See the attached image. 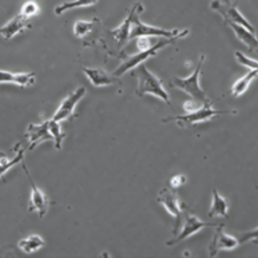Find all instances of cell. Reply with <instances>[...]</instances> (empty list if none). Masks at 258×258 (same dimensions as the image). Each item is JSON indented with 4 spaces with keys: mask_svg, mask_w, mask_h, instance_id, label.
I'll list each match as a JSON object with an SVG mask.
<instances>
[{
    "mask_svg": "<svg viewBox=\"0 0 258 258\" xmlns=\"http://www.w3.org/2000/svg\"><path fill=\"white\" fill-rule=\"evenodd\" d=\"M258 78V70H250L246 75L239 78L238 81L234 82V85L231 86V94L234 97H242L243 94L246 93L247 89L250 87L251 82L255 81Z\"/></svg>",
    "mask_w": 258,
    "mask_h": 258,
    "instance_id": "obj_18",
    "label": "cell"
},
{
    "mask_svg": "<svg viewBox=\"0 0 258 258\" xmlns=\"http://www.w3.org/2000/svg\"><path fill=\"white\" fill-rule=\"evenodd\" d=\"M210 8H212L213 11H216L217 14H220L227 24H238V26H242V27H245L250 32H253V34L255 32V28L238 11L237 4L230 2V0H213L212 3H210Z\"/></svg>",
    "mask_w": 258,
    "mask_h": 258,
    "instance_id": "obj_6",
    "label": "cell"
},
{
    "mask_svg": "<svg viewBox=\"0 0 258 258\" xmlns=\"http://www.w3.org/2000/svg\"><path fill=\"white\" fill-rule=\"evenodd\" d=\"M26 138L30 141V146H28L30 150H32L34 147H36L40 143L52 139L50 127H48V120H43L38 124H30L27 131H26Z\"/></svg>",
    "mask_w": 258,
    "mask_h": 258,
    "instance_id": "obj_13",
    "label": "cell"
},
{
    "mask_svg": "<svg viewBox=\"0 0 258 258\" xmlns=\"http://www.w3.org/2000/svg\"><path fill=\"white\" fill-rule=\"evenodd\" d=\"M143 12V6L141 3H135L134 7L131 8L130 14L127 15V18L123 20V23L118 26L116 28L111 30V34L115 36V39L119 42V44H126V43L130 40V32L131 27H133V23L137 18H139V14Z\"/></svg>",
    "mask_w": 258,
    "mask_h": 258,
    "instance_id": "obj_12",
    "label": "cell"
},
{
    "mask_svg": "<svg viewBox=\"0 0 258 258\" xmlns=\"http://www.w3.org/2000/svg\"><path fill=\"white\" fill-rule=\"evenodd\" d=\"M231 27V30L235 32V36L241 40L242 43H245L250 50L253 51H257L258 48V40L255 39L254 34L250 32L249 30H246L245 27L242 26H238V24H234V23H230L229 24Z\"/></svg>",
    "mask_w": 258,
    "mask_h": 258,
    "instance_id": "obj_19",
    "label": "cell"
},
{
    "mask_svg": "<svg viewBox=\"0 0 258 258\" xmlns=\"http://www.w3.org/2000/svg\"><path fill=\"white\" fill-rule=\"evenodd\" d=\"M187 34H189V30H183V31L165 30V28H158L154 27V26L142 23L139 20V18H137L134 20V23H133V27H131L130 39L141 38V36H149V38H151V36H159V38H177V36H181V38H185Z\"/></svg>",
    "mask_w": 258,
    "mask_h": 258,
    "instance_id": "obj_7",
    "label": "cell"
},
{
    "mask_svg": "<svg viewBox=\"0 0 258 258\" xmlns=\"http://www.w3.org/2000/svg\"><path fill=\"white\" fill-rule=\"evenodd\" d=\"M38 12H39V6L35 3L34 0H30V2H27V3H24L22 10H20V14L24 16H27V18H30V19H31L32 16L36 15Z\"/></svg>",
    "mask_w": 258,
    "mask_h": 258,
    "instance_id": "obj_26",
    "label": "cell"
},
{
    "mask_svg": "<svg viewBox=\"0 0 258 258\" xmlns=\"http://www.w3.org/2000/svg\"><path fill=\"white\" fill-rule=\"evenodd\" d=\"M237 111L234 110H217L213 107V104H202L201 107L196 108L194 111L187 112L185 115H178V116H169L162 119L163 123L167 122H175L179 127H186L189 124H198L206 120H210L213 118H216L217 115H226V114H235Z\"/></svg>",
    "mask_w": 258,
    "mask_h": 258,
    "instance_id": "obj_3",
    "label": "cell"
},
{
    "mask_svg": "<svg viewBox=\"0 0 258 258\" xmlns=\"http://www.w3.org/2000/svg\"><path fill=\"white\" fill-rule=\"evenodd\" d=\"M27 28H31L30 18L22 15V14H18L11 20H8L3 27H0V35L6 40H10V39H12L18 34L24 31V30H27Z\"/></svg>",
    "mask_w": 258,
    "mask_h": 258,
    "instance_id": "obj_14",
    "label": "cell"
},
{
    "mask_svg": "<svg viewBox=\"0 0 258 258\" xmlns=\"http://www.w3.org/2000/svg\"><path fill=\"white\" fill-rule=\"evenodd\" d=\"M205 55H201L200 60L197 63V67L194 70V73L187 78H173L170 81V85L174 89H178L186 93L191 99L197 100L198 103L201 104H213L212 100L209 99L206 93L204 90L201 89L200 85V77H201V69H202V64H204Z\"/></svg>",
    "mask_w": 258,
    "mask_h": 258,
    "instance_id": "obj_2",
    "label": "cell"
},
{
    "mask_svg": "<svg viewBox=\"0 0 258 258\" xmlns=\"http://www.w3.org/2000/svg\"><path fill=\"white\" fill-rule=\"evenodd\" d=\"M82 71L85 74L87 79L91 82V85L95 87H104V86L118 85L120 79L112 74L106 73L102 69H91V67H82Z\"/></svg>",
    "mask_w": 258,
    "mask_h": 258,
    "instance_id": "obj_15",
    "label": "cell"
},
{
    "mask_svg": "<svg viewBox=\"0 0 258 258\" xmlns=\"http://www.w3.org/2000/svg\"><path fill=\"white\" fill-rule=\"evenodd\" d=\"M135 77L138 79V86H137V90H135V94L138 97H143V95L149 94V95L159 98L169 106L171 104L169 94L162 85V81L155 77L151 71H149L146 66L139 64L135 70Z\"/></svg>",
    "mask_w": 258,
    "mask_h": 258,
    "instance_id": "obj_1",
    "label": "cell"
},
{
    "mask_svg": "<svg viewBox=\"0 0 258 258\" xmlns=\"http://www.w3.org/2000/svg\"><path fill=\"white\" fill-rule=\"evenodd\" d=\"M224 224H218L216 226V234L209 243V255L216 257L222 250H233L238 247L239 241L230 234H226L224 231Z\"/></svg>",
    "mask_w": 258,
    "mask_h": 258,
    "instance_id": "obj_9",
    "label": "cell"
},
{
    "mask_svg": "<svg viewBox=\"0 0 258 258\" xmlns=\"http://www.w3.org/2000/svg\"><path fill=\"white\" fill-rule=\"evenodd\" d=\"M185 182H186L185 175L178 174V175H174V177L170 179V185H171L173 189H178V187H181L182 185H185Z\"/></svg>",
    "mask_w": 258,
    "mask_h": 258,
    "instance_id": "obj_28",
    "label": "cell"
},
{
    "mask_svg": "<svg viewBox=\"0 0 258 258\" xmlns=\"http://www.w3.org/2000/svg\"><path fill=\"white\" fill-rule=\"evenodd\" d=\"M18 246L23 253H27V254H31V253H35L38 251L39 249H42L44 246V239L38 234H32L28 235L27 238L22 239Z\"/></svg>",
    "mask_w": 258,
    "mask_h": 258,
    "instance_id": "obj_20",
    "label": "cell"
},
{
    "mask_svg": "<svg viewBox=\"0 0 258 258\" xmlns=\"http://www.w3.org/2000/svg\"><path fill=\"white\" fill-rule=\"evenodd\" d=\"M95 22H97V19L90 20V22L78 20L77 23L74 24V35L78 36V38H85L86 35L91 32L93 27L95 26Z\"/></svg>",
    "mask_w": 258,
    "mask_h": 258,
    "instance_id": "obj_24",
    "label": "cell"
},
{
    "mask_svg": "<svg viewBox=\"0 0 258 258\" xmlns=\"http://www.w3.org/2000/svg\"><path fill=\"white\" fill-rule=\"evenodd\" d=\"M85 87H78L77 90H74L73 93L70 94L69 97H66V99L60 103V106L58 107V110H56V112L54 114V116H52V119L56 120V122H63V120H67L70 119V118H73L77 104L79 103V100L85 97Z\"/></svg>",
    "mask_w": 258,
    "mask_h": 258,
    "instance_id": "obj_11",
    "label": "cell"
},
{
    "mask_svg": "<svg viewBox=\"0 0 258 258\" xmlns=\"http://www.w3.org/2000/svg\"><path fill=\"white\" fill-rule=\"evenodd\" d=\"M24 159V150L23 149H19V150H16V155L15 158L8 159L6 155H2V159H0V179L3 178V175L7 173L8 170L12 169V167H15L18 163H22Z\"/></svg>",
    "mask_w": 258,
    "mask_h": 258,
    "instance_id": "obj_22",
    "label": "cell"
},
{
    "mask_svg": "<svg viewBox=\"0 0 258 258\" xmlns=\"http://www.w3.org/2000/svg\"><path fill=\"white\" fill-rule=\"evenodd\" d=\"M48 127H50V133L52 135V141H54L56 150H60L62 149L63 139L66 138V134L62 131V127H60V122L50 119L48 120Z\"/></svg>",
    "mask_w": 258,
    "mask_h": 258,
    "instance_id": "obj_23",
    "label": "cell"
},
{
    "mask_svg": "<svg viewBox=\"0 0 258 258\" xmlns=\"http://www.w3.org/2000/svg\"><path fill=\"white\" fill-rule=\"evenodd\" d=\"M239 243H246V242H254L258 243V227L253 229V230L245 231V233H241L239 234Z\"/></svg>",
    "mask_w": 258,
    "mask_h": 258,
    "instance_id": "obj_27",
    "label": "cell"
},
{
    "mask_svg": "<svg viewBox=\"0 0 258 258\" xmlns=\"http://www.w3.org/2000/svg\"><path fill=\"white\" fill-rule=\"evenodd\" d=\"M257 51H258V48H257Z\"/></svg>",
    "mask_w": 258,
    "mask_h": 258,
    "instance_id": "obj_30",
    "label": "cell"
},
{
    "mask_svg": "<svg viewBox=\"0 0 258 258\" xmlns=\"http://www.w3.org/2000/svg\"><path fill=\"white\" fill-rule=\"evenodd\" d=\"M0 83H14L20 87H30L35 83L34 73H10L0 71Z\"/></svg>",
    "mask_w": 258,
    "mask_h": 258,
    "instance_id": "obj_16",
    "label": "cell"
},
{
    "mask_svg": "<svg viewBox=\"0 0 258 258\" xmlns=\"http://www.w3.org/2000/svg\"><path fill=\"white\" fill-rule=\"evenodd\" d=\"M157 200L175 218L173 235H177L178 231L181 230V226L183 224V216H185L183 214V205H182L179 197L174 190L169 189V187H163L162 190H159Z\"/></svg>",
    "mask_w": 258,
    "mask_h": 258,
    "instance_id": "obj_5",
    "label": "cell"
},
{
    "mask_svg": "<svg viewBox=\"0 0 258 258\" xmlns=\"http://www.w3.org/2000/svg\"><path fill=\"white\" fill-rule=\"evenodd\" d=\"M137 39H138L137 46H138L139 51H145L153 46V44L150 43V38H149V36H141V38H137Z\"/></svg>",
    "mask_w": 258,
    "mask_h": 258,
    "instance_id": "obj_29",
    "label": "cell"
},
{
    "mask_svg": "<svg viewBox=\"0 0 258 258\" xmlns=\"http://www.w3.org/2000/svg\"><path fill=\"white\" fill-rule=\"evenodd\" d=\"M217 225L214 224H208V222H204L201 221L200 218L191 213H186L183 216V224L181 226V230L178 231L177 235H173V238L166 242L167 246H173V245H177L178 242H181L183 239L189 238L190 235L197 234L198 231H201L205 227H216Z\"/></svg>",
    "mask_w": 258,
    "mask_h": 258,
    "instance_id": "obj_8",
    "label": "cell"
},
{
    "mask_svg": "<svg viewBox=\"0 0 258 258\" xmlns=\"http://www.w3.org/2000/svg\"><path fill=\"white\" fill-rule=\"evenodd\" d=\"M23 165V169L26 171V175L28 177V181H30V186H31V197H30V201H28V212L31 213H38L39 217L43 218L46 216L47 212H48V206H50V201H48V197L44 194V191L39 189L38 186L35 185L34 181H32L31 175L28 173L27 167L24 165V162H22Z\"/></svg>",
    "mask_w": 258,
    "mask_h": 258,
    "instance_id": "obj_10",
    "label": "cell"
},
{
    "mask_svg": "<svg viewBox=\"0 0 258 258\" xmlns=\"http://www.w3.org/2000/svg\"><path fill=\"white\" fill-rule=\"evenodd\" d=\"M234 56L239 64L245 66V67H249V69L251 70H258V62L255 59L249 58V56H246V55L242 54V52H239V51H235Z\"/></svg>",
    "mask_w": 258,
    "mask_h": 258,
    "instance_id": "obj_25",
    "label": "cell"
},
{
    "mask_svg": "<svg viewBox=\"0 0 258 258\" xmlns=\"http://www.w3.org/2000/svg\"><path fill=\"white\" fill-rule=\"evenodd\" d=\"M229 212V202L226 198L221 196L217 190H213V198L210 209H209V217L214 218V217H227Z\"/></svg>",
    "mask_w": 258,
    "mask_h": 258,
    "instance_id": "obj_17",
    "label": "cell"
},
{
    "mask_svg": "<svg viewBox=\"0 0 258 258\" xmlns=\"http://www.w3.org/2000/svg\"><path fill=\"white\" fill-rule=\"evenodd\" d=\"M98 0H71V2H66V3L59 4L58 7H55V15H62L66 11L74 10V8H82V7H90L97 4Z\"/></svg>",
    "mask_w": 258,
    "mask_h": 258,
    "instance_id": "obj_21",
    "label": "cell"
},
{
    "mask_svg": "<svg viewBox=\"0 0 258 258\" xmlns=\"http://www.w3.org/2000/svg\"><path fill=\"white\" fill-rule=\"evenodd\" d=\"M179 39H182L181 36H177V38H163L162 40H159L158 43L153 44L150 48H147V50L145 51H139V52H137V54L131 55V56H128V58L126 59V60H124V62L122 63V64H120L115 71H114V73H112V75H115V77L118 78L122 77L123 74H126L127 71H130V70L138 67L139 64H143L145 60H147L149 58L155 56V55L158 54L159 50L170 46V44H174V43L178 42Z\"/></svg>",
    "mask_w": 258,
    "mask_h": 258,
    "instance_id": "obj_4",
    "label": "cell"
}]
</instances>
